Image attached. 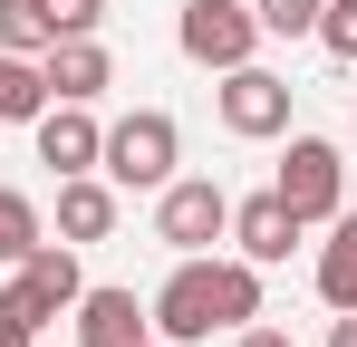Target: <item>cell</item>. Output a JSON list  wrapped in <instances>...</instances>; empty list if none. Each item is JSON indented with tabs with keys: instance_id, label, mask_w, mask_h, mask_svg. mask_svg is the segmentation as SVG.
<instances>
[{
	"instance_id": "7a4b0ae2",
	"label": "cell",
	"mask_w": 357,
	"mask_h": 347,
	"mask_svg": "<svg viewBox=\"0 0 357 347\" xmlns=\"http://www.w3.org/2000/svg\"><path fill=\"white\" fill-rule=\"evenodd\" d=\"M174 155H183V125L165 107H135L107 125V145H97V174L116 183V193H165L174 183Z\"/></svg>"
},
{
	"instance_id": "3957f363",
	"label": "cell",
	"mask_w": 357,
	"mask_h": 347,
	"mask_svg": "<svg viewBox=\"0 0 357 347\" xmlns=\"http://www.w3.org/2000/svg\"><path fill=\"white\" fill-rule=\"evenodd\" d=\"M77 289H87V270H77V241H39V251H29V261L0 280V318L39 338L49 318H68V309H77Z\"/></svg>"
},
{
	"instance_id": "ac0fdd59",
	"label": "cell",
	"mask_w": 357,
	"mask_h": 347,
	"mask_svg": "<svg viewBox=\"0 0 357 347\" xmlns=\"http://www.w3.org/2000/svg\"><path fill=\"white\" fill-rule=\"evenodd\" d=\"M251 20H261V39H309L319 29V0H261Z\"/></svg>"
},
{
	"instance_id": "7402d4cb",
	"label": "cell",
	"mask_w": 357,
	"mask_h": 347,
	"mask_svg": "<svg viewBox=\"0 0 357 347\" xmlns=\"http://www.w3.org/2000/svg\"><path fill=\"white\" fill-rule=\"evenodd\" d=\"M0 347H39V338H29V328H10V318H0Z\"/></svg>"
},
{
	"instance_id": "8fae6325",
	"label": "cell",
	"mask_w": 357,
	"mask_h": 347,
	"mask_svg": "<svg viewBox=\"0 0 357 347\" xmlns=\"http://www.w3.org/2000/svg\"><path fill=\"white\" fill-rule=\"evenodd\" d=\"M116 231V183L107 174H59V241H107Z\"/></svg>"
},
{
	"instance_id": "5b68a950",
	"label": "cell",
	"mask_w": 357,
	"mask_h": 347,
	"mask_svg": "<svg viewBox=\"0 0 357 347\" xmlns=\"http://www.w3.org/2000/svg\"><path fill=\"white\" fill-rule=\"evenodd\" d=\"M222 231H232V193H222L213 174H174V183L155 193V241H165L174 261L183 251H213Z\"/></svg>"
},
{
	"instance_id": "d6986e66",
	"label": "cell",
	"mask_w": 357,
	"mask_h": 347,
	"mask_svg": "<svg viewBox=\"0 0 357 347\" xmlns=\"http://www.w3.org/2000/svg\"><path fill=\"white\" fill-rule=\"evenodd\" d=\"M39 10H49V29H59V39H87V29L107 20V0H39Z\"/></svg>"
},
{
	"instance_id": "7c38bea8",
	"label": "cell",
	"mask_w": 357,
	"mask_h": 347,
	"mask_svg": "<svg viewBox=\"0 0 357 347\" xmlns=\"http://www.w3.org/2000/svg\"><path fill=\"white\" fill-rule=\"evenodd\" d=\"M145 309L135 289H77V347H145Z\"/></svg>"
},
{
	"instance_id": "2e32d148",
	"label": "cell",
	"mask_w": 357,
	"mask_h": 347,
	"mask_svg": "<svg viewBox=\"0 0 357 347\" xmlns=\"http://www.w3.org/2000/svg\"><path fill=\"white\" fill-rule=\"evenodd\" d=\"M49 39H59V29H49L39 0H0V49H10V58H39Z\"/></svg>"
},
{
	"instance_id": "ba28073f",
	"label": "cell",
	"mask_w": 357,
	"mask_h": 347,
	"mask_svg": "<svg viewBox=\"0 0 357 347\" xmlns=\"http://www.w3.org/2000/svg\"><path fill=\"white\" fill-rule=\"evenodd\" d=\"M39 77H49V97H68V107H97V97L116 87V58L87 29V39H49V49H39Z\"/></svg>"
},
{
	"instance_id": "9a60e30c",
	"label": "cell",
	"mask_w": 357,
	"mask_h": 347,
	"mask_svg": "<svg viewBox=\"0 0 357 347\" xmlns=\"http://www.w3.org/2000/svg\"><path fill=\"white\" fill-rule=\"evenodd\" d=\"M49 241V222H39V203L20 193V183H0V270H20L29 251Z\"/></svg>"
},
{
	"instance_id": "e0dca14e",
	"label": "cell",
	"mask_w": 357,
	"mask_h": 347,
	"mask_svg": "<svg viewBox=\"0 0 357 347\" xmlns=\"http://www.w3.org/2000/svg\"><path fill=\"white\" fill-rule=\"evenodd\" d=\"M309 39H319L328 58H348V68H357V0H319V29H309Z\"/></svg>"
},
{
	"instance_id": "52a82bcc",
	"label": "cell",
	"mask_w": 357,
	"mask_h": 347,
	"mask_svg": "<svg viewBox=\"0 0 357 347\" xmlns=\"http://www.w3.org/2000/svg\"><path fill=\"white\" fill-rule=\"evenodd\" d=\"M222 125H232L241 145H261V135H290V77H271V68H222Z\"/></svg>"
},
{
	"instance_id": "44dd1931",
	"label": "cell",
	"mask_w": 357,
	"mask_h": 347,
	"mask_svg": "<svg viewBox=\"0 0 357 347\" xmlns=\"http://www.w3.org/2000/svg\"><path fill=\"white\" fill-rule=\"evenodd\" d=\"M328 347H357V309H338V328H328Z\"/></svg>"
},
{
	"instance_id": "6da1fadb",
	"label": "cell",
	"mask_w": 357,
	"mask_h": 347,
	"mask_svg": "<svg viewBox=\"0 0 357 347\" xmlns=\"http://www.w3.org/2000/svg\"><path fill=\"white\" fill-rule=\"evenodd\" d=\"M261 318V270L251 261H213V251H183L174 261V280L155 289V309H145V328L155 338H174V347H193V338H213V328H251Z\"/></svg>"
},
{
	"instance_id": "8992f818",
	"label": "cell",
	"mask_w": 357,
	"mask_h": 347,
	"mask_svg": "<svg viewBox=\"0 0 357 347\" xmlns=\"http://www.w3.org/2000/svg\"><path fill=\"white\" fill-rule=\"evenodd\" d=\"M174 49L193 68H241L261 49V20H251V0H183L174 10Z\"/></svg>"
},
{
	"instance_id": "9c48e42d",
	"label": "cell",
	"mask_w": 357,
	"mask_h": 347,
	"mask_svg": "<svg viewBox=\"0 0 357 347\" xmlns=\"http://www.w3.org/2000/svg\"><path fill=\"white\" fill-rule=\"evenodd\" d=\"M222 241H232L251 270H280V261L299 251V213L280 203V193H251V203H232V231H222Z\"/></svg>"
},
{
	"instance_id": "603a6c76",
	"label": "cell",
	"mask_w": 357,
	"mask_h": 347,
	"mask_svg": "<svg viewBox=\"0 0 357 347\" xmlns=\"http://www.w3.org/2000/svg\"><path fill=\"white\" fill-rule=\"evenodd\" d=\"M145 347H174V338H145Z\"/></svg>"
},
{
	"instance_id": "4fadbf2b",
	"label": "cell",
	"mask_w": 357,
	"mask_h": 347,
	"mask_svg": "<svg viewBox=\"0 0 357 347\" xmlns=\"http://www.w3.org/2000/svg\"><path fill=\"white\" fill-rule=\"evenodd\" d=\"M319 299L328 309H357V213H338L328 241H319Z\"/></svg>"
},
{
	"instance_id": "ffe728a7",
	"label": "cell",
	"mask_w": 357,
	"mask_h": 347,
	"mask_svg": "<svg viewBox=\"0 0 357 347\" xmlns=\"http://www.w3.org/2000/svg\"><path fill=\"white\" fill-rule=\"evenodd\" d=\"M232 347H299L290 328H261V318H251V328H232Z\"/></svg>"
},
{
	"instance_id": "277c9868",
	"label": "cell",
	"mask_w": 357,
	"mask_h": 347,
	"mask_svg": "<svg viewBox=\"0 0 357 347\" xmlns=\"http://www.w3.org/2000/svg\"><path fill=\"white\" fill-rule=\"evenodd\" d=\"M271 193L299 213V231H309V222H338V213H348V164H338V145H328V135H290Z\"/></svg>"
},
{
	"instance_id": "5bb4252c",
	"label": "cell",
	"mask_w": 357,
	"mask_h": 347,
	"mask_svg": "<svg viewBox=\"0 0 357 347\" xmlns=\"http://www.w3.org/2000/svg\"><path fill=\"white\" fill-rule=\"evenodd\" d=\"M39 107H49L39 58H10V49H0V125H39Z\"/></svg>"
},
{
	"instance_id": "30bf717a",
	"label": "cell",
	"mask_w": 357,
	"mask_h": 347,
	"mask_svg": "<svg viewBox=\"0 0 357 347\" xmlns=\"http://www.w3.org/2000/svg\"><path fill=\"white\" fill-rule=\"evenodd\" d=\"M29 135H39V164L49 174H97V145H107V125H97L87 107H68V97H49Z\"/></svg>"
}]
</instances>
